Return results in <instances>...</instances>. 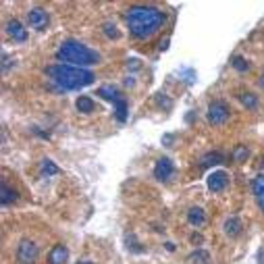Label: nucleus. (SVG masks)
Instances as JSON below:
<instances>
[{
  "label": "nucleus",
  "instance_id": "obj_25",
  "mask_svg": "<svg viewBox=\"0 0 264 264\" xmlns=\"http://www.w3.org/2000/svg\"><path fill=\"white\" fill-rule=\"evenodd\" d=\"M233 67H235L237 71H248L250 64H248V60H246L244 56H235V58H233Z\"/></svg>",
  "mask_w": 264,
  "mask_h": 264
},
{
  "label": "nucleus",
  "instance_id": "obj_6",
  "mask_svg": "<svg viewBox=\"0 0 264 264\" xmlns=\"http://www.w3.org/2000/svg\"><path fill=\"white\" fill-rule=\"evenodd\" d=\"M175 173V167H173V160L171 158H158L156 160V167H154V177L158 181H169Z\"/></svg>",
  "mask_w": 264,
  "mask_h": 264
},
{
  "label": "nucleus",
  "instance_id": "obj_18",
  "mask_svg": "<svg viewBox=\"0 0 264 264\" xmlns=\"http://www.w3.org/2000/svg\"><path fill=\"white\" fill-rule=\"evenodd\" d=\"M127 100H123V98H121V100L119 102H115V117H117V121L119 123H125L127 121Z\"/></svg>",
  "mask_w": 264,
  "mask_h": 264
},
{
  "label": "nucleus",
  "instance_id": "obj_2",
  "mask_svg": "<svg viewBox=\"0 0 264 264\" xmlns=\"http://www.w3.org/2000/svg\"><path fill=\"white\" fill-rule=\"evenodd\" d=\"M46 75L60 90H79V87H85V85L94 83V79H96V75L90 69L73 67V64H62V62L48 67Z\"/></svg>",
  "mask_w": 264,
  "mask_h": 264
},
{
  "label": "nucleus",
  "instance_id": "obj_20",
  "mask_svg": "<svg viewBox=\"0 0 264 264\" xmlns=\"http://www.w3.org/2000/svg\"><path fill=\"white\" fill-rule=\"evenodd\" d=\"M248 156H250L248 146H235V150L231 152V158H233L235 162H244V160H248Z\"/></svg>",
  "mask_w": 264,
  "mask_h": 264
},
{
  "label": "nucleus",
  "instance_id": "obj_19",
  "mask_svg": "<svg viewBox=\"0 0 264 264\" xmlns=\"http://www.w3.org/2000/svg\"><path fill=\"white\" fill-rule=\"evenodd\" d=\"M239 100H241V104H244L246 108H250V111H254V108L258 106V98H256L254 94H250V92L239 94Z\"/></svg>",
  "mask_w": 264,
  "mask_h": 264
},
{
  "label": "nucleus",
  "instance_id": "obj_7",
  "mask_svg": "<svg viewBox=\"0 0 264 264\" xmlns=\"http://www.w3.org/2000/svg\"><path fill=\"white\" fill-rule=\"evenodd\" d=\"M27 19H29V25L34 27V29H38V31H42L46 25H48V13L44 11V9H31L29 13H27Z\"/></svg>",
  "mask_w": 264,
  "mask_h": 264
},
{
  "label": "nucleus",
  "instance_id": "obj_27",
  "mask_svg": "<svg viewBox=\"0 0 264 264\" xmlns=\"http://www.w3.org/2000/svg\"><path fill=\"white\" fill-rule=\"evenodd\" d=\"M77 264H94V262H90V260H79Z\"/></svg>",
  "mask_w": 264,
  "mask_h": 264
},
{
  "label": "nucleus",
  "instance_id": "obj_8",
  "mask_svg": "<svg viewBox=\"0 0 264 264\" xmlns=\"http://www.w3.org/2000/svg\"><path fill=\"white\" fill-rule=\"evenodd\" d=\"M206 183H208V189L210 191H223L227 187V183H229V175L225 171H214V173L208 175V181Z\"/></svg>",
  "mask_w": 264,
  "mask_h": 264
},
{
  "label": "nucleus",
  "instance_id": "obj_14",
  "mask_svg": "<svg viewBox=\"0 0 264 264\" xmlns=\"http://www.w3.org/2000/svg\"><path fill=\"white\" fill-rule=\"evenodd\" d=\"M187 221H189V225H193V227H202V225L206 223V214H204V210H202L200 206H193V208H189V212H187Z\"/></svg>",
  "mask_w": 264,
  "mask_h": 264
},
{
  "label": "nucleus",
  "instance_id": "obj_5",
  "mask_svg": "<svg viewBox=\"0 0 264 264\" xmlns=\"http://www.w3.org/2000/svg\"><path fill=\"white\" fill-rule=\"evenodd\" d=\"M229 106L223 102V100H216V102H212L210 106H208V121L212 123V125H223V123H227L229 121Z\"/></svg>",
  "mask_w": 264,
  "mask_h": 264
},
{
  "label": "nucleus",
  "instance_id": "obj_28",
  "mask_svg": "<svg viewBox=\"0 0 264 264\" xmlns=\"http://www.w3.org/2000/svg\"><path fill=\"white\" fill-rule=\"evenodd\" d=\"M260 85H262V87H264V77H262V79H260Z\"/></svg>",
  "mask_w": 264,
  "mask_h": 264
},
{
  "label": "nucleus",
  "instance_id": "obj_1",
  "mask_svg": "<svg viewBox=\"0 0 264 264\" xmlns=\"http://www.w3.org/2000/svg\"><path fill=\"white\" fill-rule=\"evenodd\" d=\"M164 19H167V15H164L160 9L148 7V5H136L127 11L129 34L136 40H148L162 27Z\"/></svg>",
  "mask_w": 264,
  "mask_h": 264
},
{
  "label": "nucleus",
  "instance_id": "obj_12",
  "mask_svg": "<svg viewBox=\"0 0 264 264\" xmlns=\"http://www.w3.org/2000/svg\"><path fill=\"white\" fill-rule=\"evenodd\" d=\"M241 229H244V225H241V221L237 216H231V218L225 221V233L229 237H237L241 233Z\"/></svg>",
  "mask_w": 264,
  "mask_h": 264
},
{
  "label": "nucleus",
  "instance_id": "obj_24",
  "mask_svg": "<svg viewBox=\"0 0 264 264\" xmlns=\"http://www.w3.org/2000/svg\"><path fill=\"white\" fill-rule=\"evenodd\" d=\"M156 102H158V106H160V108H167V111L173 106V102H171L164 94H156Z\"/></svg>",
  "mask_w": 264,
  "mask_h": 264
},
{
  "label": "nucleus",
  "instance_id": "obj_16",
  "mask_svg": "<svg viewBox=\"0 0 264 264\" xmlns=\"http://www.w3.org/2000/svg\"><path fill=\"white\" fill-rule=\"evenodd\" d=\"M75 106H77V111L83 113V115H90V113H94V108H96V104H94V100H92L90 96H79L77 102H75Z\"/></svg>",
  "mask_w": 264,
  "mask_h": 264
},
{
  "label": "nucleus",
  "instance_id": "obj_21",
  "mask_svg": "<svg viewBox=\"0 0 264 264\" xmlns=\"http://www.w3.org/2000/svg\"><path fill=\"white\" fill-rule=\"evenodd\" d=\"M210 260V256H208V252H204V250H197V252H193L191 256H189V264H204V262H208Z\"/></svg>",
  "mask_w": 264,
  "mask_h": 264
},
{
  "label": "nucleus",
  "instance_id": "obj_26",
  "mask_svg": "<svg viewBox=\"0 0 264 264\" xmlns=\"http://www.w3.org/2000/svg\"><path fill=\"white\" fill-rule=\"evenodd\" d=\"M3 60H5V62H3V71H9V69L13 67V60L9 58V54H3Z\"/></svg>",
  "mask_w": 264,
  "mask_h": 264
},
{
  "label": "nucleus",
  "instance_id": "obj_15",
  "mask_svg": "<svg viewBox=\"0 0 264 264\" xmlns=\"http://www.w3.org/2000/svg\"><path fill=\"white\" fill-rule=\"evenodd\" d=\"M98 96H102L104 100H108V102H119L121 100L119 90L115 85H102L100 90H98Z\"/></svg>",
  "mask_w": 264,
  "mask_h": 264
},
{
  "label": "nucleus",
  "instance_id": "obj_4",
  "mask_svg": "<svg viewBox=\"0 0 264 264\" xmlns=\"http://www.w3.org/2000/svg\"><path fill=\"white\" fill-rule=\"evenodd\" d=\"M40 256L38 246L31 239H21L17 246V262L19 264H36Z\"/></svg>",
  "mask_w": 264,
  "mask_h": 264
},
{
  "label": "nucleus",
  "instance_id": "obj_3",
  "mask_svg": "<svg viewBox=\"0 0 264 264\" xmlns=\"http://www.w3.org/2000/svg\"><path fill=\"white\" fill-rule=\"evenodd\" d=\"M56 58L62 64H73V67H81V69L100 62V54L77 40H64L56 50Z\"/></svg>",
  "mask_w": 264,
  "mask_h": 264
},
{
  "label": "nucleus",
  "instance_id": "obj_11",
  "mask_svg": "<svg viewBox=\"0 0 264 264\" xmlns=\"http://www.w3.org/2000/svg\"><path fill=\"white\" fill-rule=\"evenodd\" d=\"M17 197H19V193H17L13 187H9V185L3 181V185H0V202H3V206L15 204V202H17Z\"/></svg>",
  "mask_w": 264,
  "mask_h": 264
},
{
  "label": "nucleus",
  "instance_id": "obj_17",
  "mask_svg": "<svg viewBox=\"0 0 264 264\" xmlns=\"http://www.w3.org/2000/svg\"><path fill=\"white\" fill-rule=\"evenodd\" d=\"M221 162H225V156L221 152H208L202 156V167H216Z\"/></svg>",
  "mask_w": 264,
  "mask_h": 264
},
{
  "label": "nucleus",
  "instance_id": "obj_23",
  "mask_svg": "<svg viewBox=\"0 0 264 264\" xmlns=\"http://www.w3.org/2000/svg\"><path fill=\"white\" fill-rule=\"evenodd\" d=\"M42 173H44V175H56V173H58V167H56L52 160H44V162H42Z\"/></svg>",
  "mask_w": 264,
  "mask_h": 264
},
{
  "label": "nucleus",
  "instance_id": "obj_13",
  "mask_svg": "<svg viewBox=\"0 0 264 264\" xmlns=\"http://www.w3.org/2000/svg\"><path fill=\"white\" fill-rule=\"evenodd\" d=\"M252 189H254V195H256V200H258L260 210H264V175H258L252 181Z\"/></svg>",
  "mask_w": 264,
  "mask_h": 264
},
{
  "label": "nucleus",
  "instance_id": "obj_9",
  "mask_svg": "<svg viewBox=\"0 0 264 264\" xmlns=\"http://www.w3.org/2000/svg\"><path fill=\"white\" fill-rule=\"evenodd\" d=\"M7 34L15 40V42H25L27 40V29H23V25L17 19H11L7 23Z\"/></svg>",
  "mask_w": 264,
  "mask_h": 264
},
{
  "label": "nucleus",
  "instance_id": "obj_22",
  "mask_svg": "<svg viewBox=\"0 0 264 264\" xmlns=\"http://www.w3.org/2000/svg\"><path fill=\"white\" fill-rule=\"evenodd\" d=\"M102 31H104V36H106L108 40H117V38H119V29H117V25L111 23V21H106V23L102 25Z\"/></svg>",
  "mask_w": 264,
  "mask_h": 264
},
{
  "label": "nucleus",
  "instance_id": "obj_10",
  "mask_svg": "<svg viewBox=\"0 0 264 264\" xmlns=\"http://www.w3.org/2000/svg\"><path fill=\"white\" fill-rule=\"evenodd\" d=\"M67 258H69L67 246L56 244V246L50 250V254H48V264H64V262H67Z\"/></svg>",
  "mask_w": 264,
  "mask_h": 264
}]
</instances>
